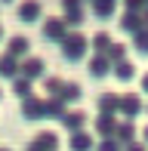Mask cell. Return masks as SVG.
I'll return each mask as SVG.
<instances>
[{
  "instance_id": "cell-28",
  "label": "cell",
  "mask_w": 148,
  "mask_h": 151,
  "mask_svg": "<svg viewBox=\"0 0 148 151\" xmlns=\"http://www.w3.org/2000/svg\"><path fill=\"white\" fill-rule=\"evenodd\" d=\"M126 3V12H142L145 9V0H124Z\"/></svg>"
},
{
  "instance_id": "cell-17",
  "label": "cell",
  "mask_w": 148,
  "mask_h": 151,
  "mask_svg": "<svg viewBox=\"0 0 148 151\" xmlns=\"http://www.w3.org/2000/svg\"><path fill=\"white\" fill-rule=\"evenodd\" d=\"M90 9H93L96 19H111L114 12H117V0H93Z\"/></svg>"
},
{
  "instance_id": "cell-15",
  "label": "cell",
  "mask_w": 148,
  "mask_h": 151,
  "mask_svg": "<svg viewBox=\"0 0 148 151\" xmlns=\"http://www.w3.org/2000/svg\"><path fill=\"white\" fill-rule=\"evenodd\" d=\"M142 28H145L142 25V12H124V16H120V31L124 34H136Z\"/></svg>"
},
{
  "instance_id": "cell-21",
  "label": "cell",
  "mask_w": 148,
  "mask_h": 151,
  "mask_svg": "<svg viewBox=\"0 0 148 151\" xmlns=\"http://www.w3.org/2000/svg\"><path fill=\"white\" fill-rule=\"evenodd\" d=\"M43 111H46V117H52V120H62V114L68 111V108H65L59 99H43Z\"/></svg>"
},
{
  "instance_id": "cell-27",
  "label": "cell",
  "mask_w": 148,
  "mask_h": 151,
  "mask_svg": "<svg viewBox=\"0 0 148 151\" xmlns=\"http://www.w3.org/2000/svg\"><path fill=\"white\" fill-rule=\"evenodd\" d=\"M93 151H124V145H120V142H114V139H102Z\"/></svg>"
},
{
  "instance_id": "cell-7",
  "label": "cell",
  "mask_w": 148,
  "mask_h": 151,
  "mask_svg": "<svg viewBox=\"0 0 148 151\" xmlns=\"http://www.w3.org/2000/svg\"><path fill=\"white\" fill-rule=\"evenodd\" d=\"M86 71H90L93 80H102V77H108V74H111V62L105 59V56H90V62H86Z\"/></svg>"
},
{
  "instance_id": "cell-12",
  "label": "cell",
  "mask_w": 148,
  "mask_h": 151,
  "mask_svg": "<svg viewBox=\"0 0 148 151\" xmlns=\"http://www.w3.org/2000/svg\"><path fill=\"white\" fill-rule=\"evenodd\" d=\"M28 50H31V43H28V37H22V34L9 37V43H6V56H12V59H28Z\"/></svg>"
},
{
  "instance_id": "cell-30",
  "label": "cell",
  "mask_w": 148,
  "mask_h": 151,
  "mask_svg": "<svg viewBox=\"0 0 148 151\" xmlns=\"http://www.w3.org/2000/svg\"><path fill=\"white\" fill-rule=\"evenodd\" d=\"M139 86H142V93H148V74H142V80H139Z\"/></svg>"
},
{
  "instance_id": "cell-29",
  "label": "cell",
  "mask_w": 148,
  "mask_h": 151,
  "mask_svg": "<svg viewBox=\"0 0 148 151\" xmlns=\"http://www.w3.org/2000/svg\"><path fill=\"white\" fill-rule=\"evenodd\" d=\"M124 151H148L145 142H130V145H124Z\"/></svg>"
},
{
  "instance_id": "cell-11",
  "label": "cell",
  "mask_w": 148,
  "mask_h": 151,
  "mask_svg": "<svg viewBox=\"0 0 148 151\" xmlns=\"http://www.w3.org/2000/svg\"><path fill=\"white\" fill-rule=\"evenodd\" d=\"M111 139L120 142V145H130V142H136V123H133V120H117V129H114Z\"/></svg>"
},
{
  "instance_id": "cell-32",
  "label": "cell",
  "mask_w": 148,
  "mask_h": 151,
  "mask_svg": "<svg viewBox=\"0 0 148 151\" xmlns=\"http://www.w3.org/2000/svg\"><path fill=\"white\" fill-rule=\"evenodd\" d=\"M0 40H3V25H0Z\"/></svg>"
},
{
  "instance_id": "cell-13",
  "label": "cell",
  "mask_w": 148,
  "mask_h": 151,
  "mask_svg": "<svg viewBox=\"0 0 148 151\" xmlns=\"http://www.w3.org/2000/svg\"><path fill=\"white\" fill-rule=\"evenodd\" d=\"M59 123H62L68 133H77V129H83V127H86V111H65Z\"/></svg>"
},
{
  "instance_id": "cell-8",
  "label": "cell",
  "mask_w": 148,
  "mask_h": 151,
  "mask_svg": "<svg viewBox=\"0 0 148 151\" xmlns=\"http://www.w3.org/2000/svg\"><path fill=\"white\" fill-rule=\"evenodd\" d=\"M80 99H83V90H80V83H74V80H65L62 90H59V102L68 108V105H74V102H80Z\"/></svg>"
},
{
  "instance_id": "cell-5",
  "label": "cell",
  "mask_w": 148,
  "mask_h": 151,
  "mask_svg": "<svg viewBox=\"0 0 148 151\" xmlns=\"http://www.w3.org/2000/svg\"><path fill=\"white\" fill-rule=\"evenodd\" d=\"M25 151H59V136L52 129H43V133H37L34 142H28Z\"/></svg>"
},
{
  "instance_id": "cell-37",
  "label": "cell",
  "mask_w": 148,
  "mask_h": 151,
  "mask_svg": "<svg viewBox=\"0 0 148 151\" xmlns=\"http://www.w3.org/2000/svg\"><path fill=\"white\" fill-rule=\"evenodd\" d=\"M145 9H148V0H145Z\"/></svg>"
},
{
  "instance_id": "cell-2",
  "label": "cell",
  "mask_w": 148,
  "mask_h": 151,
  "mask_svg": "<svg viewBox=\"0 0 148 151\" xmlns=\"http://www.w3.org/2000/svg\"><path fill=\"white\" fill-rule=\"evenodd\" d=\"M142 111H145V102H142V96H136V93H120L117 114H124L126 120H136Z\"/></svg>"
},
{
  "instance_id": "cell-1",
  "label": "cell",
  "mask_w": 148,
  "mask_h": 151,
  "mask_svg": "<svg viewBox=\"0 0 148 151\" xmlns=\"http://www.w3.org/2000/svg\"><path fill=\"white\" fill-rule=\"evenodd\" d=\"M59 52L65 62H83L90 52V37H83V31H68L65 40L59 43Z\"/></svg>"
},
{
  "instance_id": "cell-22",
  "label": "cell",
  "mask_w": 148,
  "mask_h": 151,
  "mask_svg": "<svg viewBox=\"0 0 148 151\" xmlns=\"http://www.w3.org/2000/svg\"><path fill=\"white\" fill-rule=\"evenodd\" d=\"M9 86H12V93H16L19 99H28V96L34 93V83H31V80H25V77H16V80H9Z\"/></svg>"
},
{
  "instance_id": "cell-36",
  "label": "cell",
  "mask_w": 148,
  "mask_h": 151,
  "mask_svg": "<svg viewBox=\"0 0 148 151\" xmlns=\"http://www.w3.org/2000/svg\"><path fill=\"white\" fill-rule=\"evenodd\" d=\"M0 99H3V90H0Z\"/></svg>"
},
{
  "instance_id": "cell-14",
  "label": "cell",
  "mask_w": 148,
  "mask_h": 151,
  "mask_svg": "<svg viewBox=\"0 0 148 151\" xmlns=\"http://www.w3.org/2000/svg\"><path fill=\"white\" fill-rule=\"evenodd\" d=\"M114 129H117V114H99L96 117V133L102 139H111Z\"/></svg>"
},
{
  "instance_id": "cell-20",
  "label": "cell",
  "mask_w": 148,
  "mask_h": 151,
  "mask_svg": "<svg viewBox=\"0 0 148 151\" xmlns=\"http://www.w3.org/2000/svg\"><path fill=\"white\" fill-rule=\"evenodd\" d=\"M120 93H102L99 96V114H117Z\"/></svg>"
},
{
  "instance_id": "cell-9",
  "label": "cell",
  "mask_w": 148,
  "mask_h": 151,
  "mask_svg": "<svg viewBox=\"0 0 148 151\" xmlns=\"http://www.w3.org/2000/svg\"><path fill=\"white\" fill-rule=\"evenodd\" d=\"M68 148L71 151H93V148H96V139H93L86 129H77V133L68 136Z\"/></svg>"
},
{
  "instance_id": "cell-4",
  "label": "cell",
  "mask_w": 148,
  "mask_h": 151,
  "mask_svg": "<svg viewBox=\"0 0 148 151\" xmlns=\"http://www.w3.org/2000/svg\"><path fill=\"white\" fill-rule=\"evenodd\" d=\"M19 77H25V80H43L46 77V62L43 59H37V56H28L25 62H19Z\"/></svg>"
},
{
  "instance_id": "cell-38",
  "label": "cell",
  "mask_w": 148,
  "mask_h": 151,
  "mask_svg": "<svg viewBox=\"0 0 148 151\" xmlns=\"http://www.w3.org/2000/svg\"><path fill=\"white\" fill-rule=\"evenodd\" d=\"M0 151H9V148H0Z\"/></svg>"
},
{
  "instance_id": "cell-35",
  "label": "cell",
  "mask_w": 148,
  "mask_h": 151,
  "mask_svg": "<svg viewBox=\"0 0 148 151\" xmlns=\"http://www.w3.org/2000/svg\"><path fill=\"white\" fill-rule=\"evenodd\" d=\"M83 3H93V0H83Z\"/></svg>"
},
{
  "instance_id": "cell-26",
  "label": "cell",
  "mask_w": 148,
  "mask_h": 151,
  "mask_svg": "<svg viewBox=\"0 0 148 151\" xmlns=\"http://www.w3.org/2000/svg\"><path fill=\"white\" fill-rule=\"evenodd\" d=\"M65 16H74V12H83V0H62Z\"/></svg>"
},
{
  "instance_id": "cell-6",
  "label": "cell",
  "mask_w": 148,
  "mask_h": 151,
  "mask_svg": "<svg viewBox=\"0 0 148 151\" xmlns=\"http://www.w3.org/2000/svg\"><path fill=\"white\" fill-rule=\"evenodd\" d=\"M22 117H25V120H43V117H46L43 99H37L34 93H31L28 99H22Z\"/></svg>"
},
{
  "instance_id": "cell-33",
  "label": "cell",
  "mask_w": 148,
  "mask_h": 151,
  "mask_svg": "<svg viewBox=\"0 0 148 151\" xmlns=\"http://www.w3.org/2000/svg\"><path fill=\"white\" fill-rule=\"evenodd\" d=\"M145 114H148V102H145Z\"/></svg>"
},
{
  "instance_id": "cell-10",
  "label": "cell",
  "mask_w": 148,
  "mask_h": 151,
  "mask_svg": "<svg viewBox=\"0 0 148 151\" xmlns=\"http://www.w3.org/2000/svg\"><path fill=\"white\" fill-rule=\"evenodd\" d=\"M40 16H43V6H40L37 0H25V3H19V19H22L25 25L40 22Z\"/></svg>"
},
{
  "instance_id": "cell-25",
  "label": "cell",
  "mask_w": 148,
  "mask_h": 151,
  "mask_svg": "<svg viewBox=\"0 0 148 151\" xmlns=\"http://www.w3.org/2000/svg\"><path fill=\"white\" fill-rule=\"evenodd\" d=\"M65 80L62 77H43V86H46V99H59V90H62Z\"/></svg>"
},
{
  "instance_id": "cell-24",
  "label": "cell",
  "mask_w": 148,
  "mask_h": 151,
  "mask_svg": "<svg viewBox=\"0 0 148 151\" xmlns=\"http://www.w3.org/2000/svg\"><path fill=\"white\" fill-rule=\"evenodd\" d=\"M105 59L111 62V65H117V62H126V46L124 43H111L108 52H105Z\"/></svg>"
},
{
  "instance_id": "cell-31",
  "label": "cell",
  "mask_w": 148,
  "mask_h": 151,
  "mask_svg": "<svg viewBox=\"0 0 148 151\" xmlns=\"http://www.w3.org/2000/svg\"><path fill=\"white\" fill-rule=\"evenodd\" d=\"M142 136H145V145H148V127H145V133H142Z\"/></svg>"
},
{
  "instance_id": "cell-18",
  "label": "cell",
  "mask_w": 148,
  "mask_h": 151,
  "mask_svg": "<svg viewBox=\"0 0 148 151\" xmlns=\"http://www.w3.org/2000/svg\"><path fill=\"white\" fill-rule=\"evenodd\" d=\"M0 77L3 80H16L19 77V59H12V56H0Z\"/></svg>"
},
{
  "instance_id": "cell-23",
  "label": "cell",
  "mask_w": 148,
  "mask_h": 151,
  "mask_svg": "<svg viewBox=\"0 0 148 151\" xmlns=\"http://www.w3.org/2000/svg\"><path fill=\"white\" fill-rule=\"evenodd\" d=\"M133 50H136L139 56H148V28L133 34Z\"/></svg>"
},
{
  "instance_id": "cell-19",
  "label": "cell",
  "mask_w": 148,
  "mask_h": 151,
  "mask_svg": "<svg viewBox=\"0 0 148 151\" xmlns=\"http://www.w3.org/2000/svg\"><path fill=\"white\" fill-rule=\"evenodd\" d=\"M111 74L120 83H130V80L136 77V65H133V62H117V65H111Z\"/></svg>"
},
{
  "instance_id": "cell-16",
  "label": "cell",
  "mask_w": 148,
  "mask_h": 151,
  "mask_svg": "<svg viewBox=\"0 0 148 151\" xmlns=\"http://www.w3.org/2000/svg\"><path fill=\"white\" fill-rule=\"evenodd\" d=\"M111 43H114V40H111L108 31H99V34H93V37H90V50H93V56H105Z\"/></svg>"
},
{
  "instance_id": "cell-34",
  "label": "cell",
  "mask_w": 148,
  "mask_h": 151,
  "mask_svg": "<svg viewBox=\"0 0 148 151\" xmlns=\"http://www.w3.org/2000/svg\"><path fill=\"white\" fill-rule=\"evenodd\" d=\"M3 3H12V0H3Z\"/></svg>"
},
{
  "instance_id": "cell-3",
  "label": "cell",
  "mask_w": 148,
  "mask_h": 151,
  "mask_svg": "<svg viewBox=\"0 0 148 151\" xmlns=\"http://www.w3.org/2000/svg\"><path fill=\"white\" fill-rule=\"evenodd\" d=\"M65 34H68V25L62 22V16L43 19V28H40V37H43V40H50V43H62Z\"/></svg>"
}]
</instances>
